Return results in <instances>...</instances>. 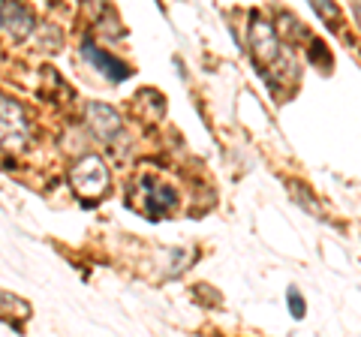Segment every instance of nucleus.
Listing matches in <instances>:
<instances>
[{
	"label": "nucleus",
	"instance_id": "obj_3",
	"mask_svg": "<svg viewBox=\"0 0 361 337\" xmlns=\"http://www.w3.org/2000/svg\"><path fill=\"white\" fill-rule=\"evenodd\" d=\"M250 54L256 63L271 66L280 58V39H277V30L271 27V21L253 16L250 21Z\"/></svg>",
	"mask_w": 361,
	"mask_h": 337
},
{
	"label": "nucleus",
	"instance_id": "obj_5",
	"mask_svg": "<svg viewBox=\"0 0 361 337\" xmlns=\"http://www.w3.org/2000/svg\"><path fill=\"white\" fill-rule=\"evenodd\" d=\"M82 58H85L87 63H94L99 73L111 78V82H123V78H130V66L123 63L121 58H115V54L97 49L94 42H85V46H82Z\"/></svg>",
	"mask_w": 361,
	"mask_h": 337
},
{
	"label": "nucleus",
	"instance_id": "obj_2",
	"mask_svg": "<svg viewBox=\"0 0 361 337\" xmlns=\"http://www.w3.org/2000/svg\"><path fill=\"white\" fill-rule=\"evenodd\" d=\"M27 136H30V127H27L25 109L16 99L0 97V151H9V154L25 151Z\"/></svg>",
	"mask_w": 361,
	"mask_h": 337
},
{
	"label": "nucleus",
	"instance_id": "obj_10",
	"mask_svg": "<svg viewBox=\"0 0 361 337\" xmlns=\"http://www.w3.org/2000/svg\"><path fill=\"white\" fill-rule=\"evenodd\" d=\"M355 18H358V25H361V4L355 6Z\"/></svg>",
	"mask_w": 361,
	"mask_h": 337
},
{
	"label": "nucleus",
	"instance_id": "obj_7",
	"mask_svg": "<svg viewBox=\"0 0 361 337\" xmlns=\"http://www.w3.org/2000/svg\"><path fill=\"white\" fill-rule=\"evenodd\" d=\"M145 193H148V202H145V211H148V217H163L169 208H175L178 196L172 193L169 187H154V181H145Z\"/></svg>",
	"mask_w": 361,
	"mask_h": 337
},
{
	"label": "nucleus",
	"instance_id": "obj_6",
	"mask_svg": "<svg viewBox=\"0 0 361 337\" xmlns=\"http://www.w3.org/2000/svg\"><path fill=\"white\" fill-rule=\"evenodd\" d=\"M87 123L103 142H111L121 133V118L115 109H109L103 103H87Z\"/></svg>",
	"mask_w": 361,
	"mask_h": 337
},
{
	"label": "nucleus",
	"instance_id": "obj_9",
	"mask_svg": "<svg viewBox=\"0 0 361 337\" xmlns=\"http://www.w3.org/2000/svg\"><path fill=\"white\" fill-rule=\"evenodd\" d=\"M289 307H292V317L295 319L304 317V298H298V289H289Z\"/></svg>",
	"mask_w": 361,
	"mask_h": 337
},
{
	"label": "nucleus",
	"instance_id": "obj_11",
	"mask_svg": "<svg viewBox=\"0 0 361 337\" xmlns=\"http://www.w3.org/2000/svg\"><path fill=\"white\" fill-rule=\"evenodd\" d=\"M0 25H4V16H0Z\"/></svg>",
	"mask_w": 361,
	"mask_h": 337
},
{
	"label": "nucleus",
	"instance_id": "obj_1",
	"mask_svg": "<svg viewBox=\"0 0 361 337\" xmlns=\"http://www.w3.org/2000/svg\"><path fill=\"white\" fill-rule=\"evenodd\" d=\"M70 184L85 202H97L109 190V168L97 154H87L70 168Z\"/></svg>",
	"mask_w": 361,
	"mask_h": 337
},
{
	"label": "nucleus",
	"instance_id": "obj_8",
	"mask_svg": "<svg viewBox=\"0 0 361 337\" xmlns=\"http://www.w3.org/2000/svg\"><path fill=\"white\" fill-rule=\"evenodd\" d=\"M310 6H313V9H316V13H319L322 18L329 16V18H331V27L341 25V9H337V6L331 4V0H310Z\"/></svg>",
	"mask_w": 361,
	"mask_h": 337
},
{
	"label": "nucleus",
	"instance_id": "obj_4",
	"mask_svg": "<svg viewBox=\"0 0 361 337\" xmlns=\"http://www.w3.org/2000/svg\"><path fill=\"white\" fill-rule=\"evenodd\" d=\"M0 16H4V25L0 27H4L16 42L27 39L33 33V27H37V18H33V13L21 4V0H4V4H0Z\"/></svg>",
	"mask_w": 361,
	"mask_h": 337
}]
</instances>
